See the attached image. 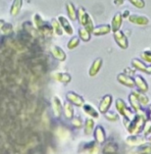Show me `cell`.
<instances>
[{"label": "cell", "mask_w": 151, "mask_h": 154, "mask_svg": "<svg viewBox=\"0 0 151 154\" xmlns=\"http://www.w3.org/2000/svg\"><path fill=\"white\" fill-rule=\"evenodd\" d=\"M33 22L37 30L46 37H51L53 33V28L50 23L44 21L39 14L33 15Z\"/></svg>", "instance_id": "6da1fadb"}, {"label": "cell", "mask_w": 151, "mask_h": 154, "mask_svg": "<svg viewBox=\"0 0 151 154\" xmlns=\"http://www.w3.org/2000/svg\"><path fill=\"white\" fill-rule=\"evenodd\" d=\"M125 143L131 147H140L148 143V139L144 136H140L138 135H130L129 137L126 138Z\"/></svg>", "instance_id": "7a4b0ae2"}, {"label": "cell", "mask_w": 151, "mask_h": 154, "mask_svg": "<svg viewBox=\"0 0 151 154\" xmlns=\"http://www.w3.org/2000/svg\"><path fill=\"white\" fill-rule=\"evenodd\" d=\"M113 38L116 42V43L118 44V46L123 50L127 49L128 46H129V42H128V38L127 36L125 35V33L121 31V30H118L116 32H113Z\"/></svg>", "instance_id": "3957f363"}, {"label": "cell", "mask_w": 151, "mask_h": 154, "mask_svg": "<svg viewBox=\"0 0 151 154\" xmlns=\"http://www.w3.org/2000/svg\"><path fill=\"white\" fill-rule=\"evenodd\" d=\"M129 21L131 23H134V24H137V25H147L149 23V20L148 17H146L144 15L137 14H130Z\"/></svg>", "instance_id": "277c9868"}, {"label": "cell", "mask_w": 151, "mask_h": 154, "mask_svg": "<svg viewBox=\"0 0 151 154\" xmlns=\"http://www.w3.org/2000/svg\"><path fill=\"white\" fill-rule=\"evenodd\" d=\"M134 83H135V87H137L138 90H140V92L146 93L149 90V85L147 83V81L145 80V79L140 76V75H136L134 77Z\"/></svg>", "instance_id": "5b68a950"}, {"label": "cell", "mask_w": 151, "mask_h": 154, "mask_svg": "<svg viewBox=\"0 0 151 154\" xmlns=\"http://www.w3.org/2000/svg\"><path fill=\"white\" fill-rule=\"evenodd\" d=\"M113 103V97L111 95H106L104 96L99 105V111L102 114H105L106 112H108L109 108L111 107V105Z\"/></svg>", "instance_id": "8992f818"}, {"label": "cell", "mask_w": 151, "mask_h": 154, "mask_svg": "<svg viewBox=\"0 0 151 154\" xmlns=\"http://www.w3.org/2000/svg\"><path fill=\"white\" fill-rule=\"evenodd\" d=\"M117 80H118L122 85H123V86H125V87H128V88H132L135 87L134 79H133L131 77L128 76L127 74H125V73H121V74H119V75L117 76Z\"/></svg>", "instance_id": "52a82bcc"}, {"label": "cell", "mask_w": 151, "mask_h": 154, "mask_svg": "<svg viewBox=\"0 0 151 154\" xmlns=\"http://www.w3.org/2000/svg\"><path fill=\"white\" fill-rule=\"evenodd\" d=\"M58 20H59V23H60L62 29H63V31H64L67 34L72 35L73 32H74V30H73L72 25H71L70 23L68 22V20L65 16H63V15H59V16L58 17Z\"/></svg>", "instance_id": "ba28073f"}, {"label": "cell", "mask_w": 151, "mask_h": 154, "mask_svg": "<svg viewBox=\"0 0 151 154\" xmlns=\"http://www.w3.org/2000/svg\"><path fill=\"white\" fill-rule=\"evenodd\" d=\"M111 31H112V28L110 24H101V25L95 26L92 33L95 36H102V35L108 34Z\"/></svg>", "instance_id": "9c48e42d"}, {"label": "cell", "mask_w": 151, "mask_h": 154, "mask_svg": "<svg viewBox=\"0 0 151 154\" xmlns=\"http://www.w3.org/2000/svg\"><path fill=\"white\" fill-rule=\"evenodd\" d=\"M51 52L53 56L59 61H65L67 60V54L63 51V49L58 45H54L51 48Z\"/></svg>", "instance_id": "30bf717a"}, {"label": "cell", "mask_w": 151, "mask_h": 154, "mask_svg": "<svg viewBox=\"0 0 151 154\" xmlns=\"http://www.w3.org/2000/svg\"><path fill=\"white\" fill-rule=\"evenodd\" d=\"M131 93L136 97L142 107H147L149 105V98L145 95V93L140 92V90H133Z\"/></svg>", "instance_id": "8fae6325"}, {"label": "cell", "mask_w": 151, "mask_h": 154, "mask_svg": "<svg viewBox=\"0 0 151 154\" xmlns=\"http://www.w3.org/2000/svg\"><path fill=\"white\" fill-rule=\"evenodd\" d=\"M103 65V59L102 58H97L94 60V62L92 63L90 69H89V76L91 77H95L99 70L101 69Z\"/></svg>", "instance_id": "7c38bea8"}, {"label": "cell", "mask_w": 151, "mask_h": 154, "mask_svg": "<svg viewBox=\"0 0 151 154\" xmlns=\"http://www.w3.org/2000/svg\"><path fill=\"white\" fill-rule=\"evenodd\" d=\"M122 23V15L121 13H116L112 20V26H111L112 31L114 32L120 30Z\"/></svg>", "instance_id": "4fadbf2b"}, {"label": "cell", "mask_w": 151, "mask_h": 154, "mask_svg": "<svg viewBox=\"0 0 151 154\" xmlns=\"http://www.w3.org/2000/svg\"><path fill=\"white\" fill-rule=\"evenodd\" d=\"M23 0H14L10 7V14L13 16H16L20 13L23 7Z\"/></svg>", "instance_id": "5bb4252c"}, {"label": "cell", "mask_w": 151, "mask_h": 154, "mask_svg": "<svg viewBox=\"0 0 151 154\" xmlns=\"http://www.w3.org/2000/svg\"><path fill=\"white\" fill-rule=\"evenodd\" d=\"M66 9H67V13L69 17V19L71 21H76L77 19V10L76 7L74 5V4L70 1H68L66 3Z\"/></svg>", "instance_id": "9a60e30c"}, {"label": "cell", "mask_w": 151, "mask_h": 154, "mask_svg": "<svg viewBox=\"0 0 151 154\" xmlns=\"http://www.w3.org/2000/svg\"><path fill=\"white\" fill-rule=\"evenodd\" d=\"M128 100H129V103H130V105H131V109H132L135 113L142 109L141 105L140 104V102L138 101V99L136 98V97H135L132 93H131V94L129 95Z\"/></svg>", "instance_id": "2e32d148"}, {"label": "cell", "mask_w": 151, "mask_h": 154, "mask_svg": "<svg viewBox=\"0 0 151 154\" xmlns=\"http://www.w3.org/2000/svg\"><path fill=\"white\" fill-rule=\"evenodd\" d=\"M88 16H89V14L86 13V9H85L83 6H80V7L77 9V18L78 19L80 24H82L83 26L85 25V23H86V22Z\"/></svg>", "instance_id": "e0dca14e"}, {"label": "cell", "mask_w": 151, "mask_h": 154, "mask_svg": "<svg viewBox=\"0 0 151 154\" xmlns=\"http://www.w3.org/2000/svg\"><path fill=\"white\" fill-rule=\"evenodd\" d=\"M23 29L29 33V34H31L32 37H38L39 36V31L37 30V28L35 27H33L32 26V24L29 22V21H26V22H24L23 23Z\"/></svg>", "instance_id": "ac0fdd59"}, {"label": "cell", "mask_w": 151, "mask_h": 154, "mask_svg": "<svg viewBox=\"0 0 151 154\" xmlns=\"http://www.w3.org/2000/svg\"><path fill=\"white\" fill-rule=\"evenodd\" d=\"M95 140L99 143H104L105 142V132H104V130L101 126H98L95 129Z\"/></svg>", "instance_id": "d6986e66"}, {"label": "cell", "mask_w": 151, "mask_h": 154, "mask_svg": "<svg viewBox=\"0 0 151 154\" xmlns=\"http://www.w3.org/2000/svg\"><path fill=\"white\" fill-rule=\"evenodd\" d=\"M131 64L133 66V68H135L137 70H140L141 72H145L146 73V70H147V65L140 60L139 59H133L131 60Z\"/></svg>", "instance_id": "ffe728a7"}, {"label": "cell", "mask_w": 151, "mask_h": 154, "mask_svg": "<svg viewBox=\"0 0 151 154\" xmlns=\"http://www.w3.org/2000/svg\"><path fill=\"white\" fill-rule=\"evenodd\" d=\"M50 23H51V25H52L53 31H54L59 36H61V35L63 34L64 31H63V29H62V27H61L59 22V20L56 19V18H52Z\"/></svg>", "instance_id": "44dd1931"}, {"label": "cell", "mask_w": 151, "mask_h": 154, "mask_svg": "<svg viewBox=\"0 0 151 154\" xmlns=\"http://www.w3.org/2000/svg\"><path fill=\"white\" fill-rule=\"evenodd\" d=\"M78 36L79 39H81L84 42H88L91 39V33L85 27H80L78 29Z\"/></svg>", "instance_id": "7402d4cb"}, {"label": "cell", "mask_w": 151, "mask_h": 154, "mask_svg": "<svg viewBox=\"0 0 151 154\" xmlns=\"http://www.w3.org/2000/svg\"><path fill=\"white\" fill-rule=\"evenodd\" d=\"M126 107H127V105L122 98L116 99V101H115V108H116V110H117V112H118V114L120 116H122L123 111H124V109Z\"/></svg>", "instance_id": "603a6c76"}, {"label": "cell", "mask_w": 151, "mask_h": 154, "mask_svg": "<svg viewBox=\"0 0 151 154\" xmlns=\"http://www.w3.org/2000/svg\"><path fill=\"white\" fill-rule=\"evenodd\" d=\"M79 43H80V39H79V37H77V36H73V37L68 41V44H67V47H68V50H73V49L77 48V47L79 45Z\"/></svg>", "instance_id": "cb8c5ba5"}, {"label": "cell", "mask_w": 151, "mask_h": 154, "mask_svg": "<svg viewBox=\"0 0 151 154\" xmlns=\"http://www.w3.org/2000/svg\"><path fill=\"white\" fill-rule=\"evenodd\" d=\"M1 31L3 32L4 34H6V35H9L11 34L13 32H14V27H13V24L10 23H5L1 28Z\"/></svg>", "instance_id": "d4e9b609"}, {"label": "cell", "mask_w": 151, "mask_h": 154, "mask_svg": "<svg viewBox=\"0 0 151 154\" xmlns=\"http://www.w3.org/2000/svg\"><path fill=\"white\" fill-rule=\"evenodd\" d=\"M142 134L144 137H148L151 134V120L149 119L146 120L143 129H142Z\"/></svg>", "instance_id": "484cf974"}, {"label": "cell", "mask_w": 151, "mask_h": 154, "mask_svg": "<svg viewBox=\"0 0 151 154\" xmlns=\"http://www.w3.org/2000/svg\"><path fill=\"white\" fill-rule=\"evenodd\" d=\"M105 117L108 121H111V122H116L119 120V117H120V115L118 113H115V112H106L105 113Z\"/></svg>", "instance_id": "4316f807"}, {"label": "cell", "mask_w": 151, "mask_h": 154, "mask_svg": "<svg viewBox=\"0 0 151 154\" xmlns=\"http://www.w3.org/2000/svg\"><path fill=\"white\" fill-rule=\"evenodd\" d=\"M84 27H85V28H86V29L90 33H92V32H93L95 26H94V23H93V20H92V18L90 17V15L88 16V18H87V20H86V22L85 25H84Z\"/></svg>", "instance_id": "83f0119b"}, {"label": "cell", "mask_w": 151, "mask_h": 154, "mask_svg": "<svg viewBox=\"0 0 151 154\" xmlns=\"http://www.w3.org/2000/svg\"><path fill=\"white\" fill-rule=\"evenodd\" d=\"M57 77H58L59 80L63 81V82H69L70 79H71L70 75L68 74V73H58Z\"/></svg>", "instance_id": "f1b7e54d"}, {"label": "cell", "mask_w": 151, "mask_h": 154, "mask_svg": "<svg viewBox=\"0 0 151 154\" xmlns=\"http://www.w3.org/2000/svg\"><path fill=\"white\" fill-rule=\"evenodd\" d=\"M130 3H131L135 7L139 8V9H141V8H144L145 5H146V3L144 0H129Z\"/></svg>", "instance_id": "f546056e"}, {"label": "cell", "mask_w": 151, "mask_h": 154, "mask_svg": "<svg viewBox=\"0 0 151 154\" xmlns=\"http://www.w3.org/2000/svg\"><path fill=\"white\" fill-rule=\"evenodd\" d=\"M140 57L141 59L147 62V63H151V51H143L141 54H140Z\"/></svg>", "instance_id": "4dcf8cb0"}, {"label": "cell", "mask_w": 151, "mask_h": 154, "mask_svg": "<svg viewBox=\"0 0 151 154\" xmlns=\"http://www.w3.org/2000/svg\"><path fill=\"white\" fill-rule=\"evenodd\" d=\"M70 97H71V99H73L74 100V102L75 103H77V105H81L82 103H83V99L79 97V96H77V95H76V94H74V93H69V95H68Z\"/></svg>", "instance_id": "1f68e13d"}, {"label": "cell", "mask_w": 151, "mask_h": 154, "mask_svg": "<svg viewBox=\"0 0 151 154\" xmlns=\"http://www.w3.org/2000/svg\"><path fill=\"white\" fill-rule=\"evenodd\" d=\"M140 152L144 154H150L151 153V145H142V146H140Z\"/></svg>", "instance_id": "d6a6232c"}, {"label": "cell", "mask_w": 151, "mask_h": 154, "mask_svg": "<svg viewBox=\"0 0 151 154\" xmlns=\"http://www.w3.org/2000/svg\"><path fill=\"white\" fill-rule=\"evenodd\" d=\"M122 18H127V17H129V16H130V11H129V10H124L123 13L122 14Z\"/></svg>", "instance_id": "836d02e7"}, {"label": "cell", "mask_w": 151, "mask_h": 154, "mask_svg": "<svg viewBox=\"0 0 151 154\" xmlns=\"http://www.w3.org/2000/svg\"><path fill=\"white\" fill-rule=\"evenodd\" d=\"M123 2H124V0H114V4L116 5H121L123 4Z\"/></svg>", "instance_id": "e575fe53"}, {"label": "cell", "mask_w": 151, "mask_h": 154, "mask_svg": "<svg viewBox=\"0 0 151 154\" xmlns=\"http://www.w3.org/2000/svg\"><path fill=\"white\" fill-rule=\"evenodd\" d=\"M146 73H148V74H150V75H151V65H150V66H148V67H147V70H146Z\"/></svg>", "instance_id": "d590c367"}, {"label": "cell", "mask_w": 151, "mask_h": 154, "mask_svg": "<svg viewBox=\"0 0 151 154\" xmlns=\"http://www.w3.org/2000/svg\"><path fill=\"white\" fill-rule=\"evenodd\" d=\"M4 23H5V21L3 19H0V30H1V28H2V26H3Z\"/></svg>", "instance_id": "8d00e7d4"}, {"label": "cell", "mask_w": 151, "mask_h": 154, "mask_svg": "<svg viewBox=\"0 0 151 154\" xmlns=\"http://www.w3.org/2000/svg\"><path fill=\"white\" fill-rule=\"evenodd\" d=\"M148 117L149 120H151V112H148Z\"/></svg>", "instance_id": "74e56055"}, {"label": "cell", "mask_w": 151, "mask_h": 154, "mask_svg": "<svg viewBox=\"0 0 151 154\" xmlns=\"http://www.w3.org/2000/svg\"><path fill=\"white\" fill-rule=\"evenodd\" d=\"M148 142H149V143H151V136H149V137H148Z\"/></svg>", "instance_id": "f35d334b"}, {"label": "cell", "mask_w": 151, "mask_h": 154, "mask_svg": "<svg viewBox=\"0 0 151 154\" xmlns=\"http://www.w3.org/2000/svg\"><path fill=\"white\" fill-rule=\"evenodd\" d=\"M149 112H151V104L149 106Z\"/></svg>", "instance_id": "ab89813d"}]
</instances>
